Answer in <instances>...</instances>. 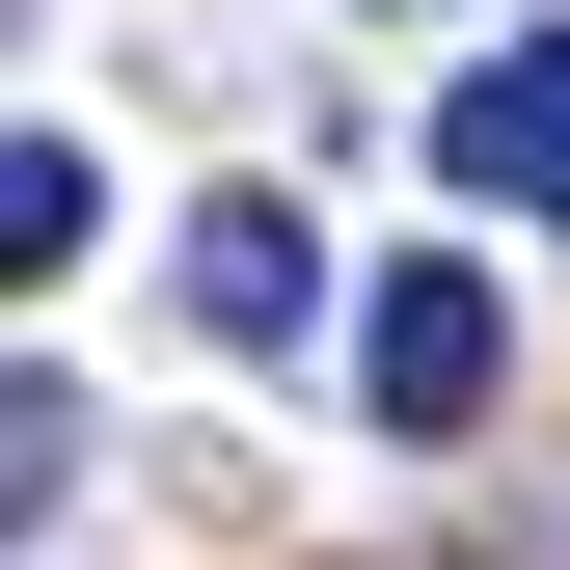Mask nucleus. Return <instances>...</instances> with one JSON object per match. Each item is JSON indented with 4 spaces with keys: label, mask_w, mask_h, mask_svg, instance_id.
I'll list each match as a JSON object with an SVG mask.
<instances>
[{
    "label": "nucleus",
    "mask_w": 570,
    "mask_h": 570,
    "mask_svg": "<svg viewBox=\"0 0 570 570\" xmlns=\"http://www.w3.org/2000/svg\"><path fill=\"white\" fill-rule=\"evenodd\" d=\"M190 326H218V353H299V326H326V245H299V190H218V218H190Z\"/></svg>",
    "instance_id": "obj_3"
},
{
    "label": "nucleus",
    "mask_w": 570,
    "mask_h": 570,
    "mask_svg": "<svg viewBox=\"0 0 570 570\" xmlns=\"http://www.w3.org/2000/svg\"><path fill=\"white\" fill-rule=\"evenodd\" d=\"M435 190H489V218H570V28H543V55H462Z\"/></svg>",
    "instance_id": "obj_2"
},
{
    "label": "nucleus",
    "mask_w": 570,
    "mask_h": 570,
    "mask_svg": "<svg viewBox=\"0 0 570 570\" xmlns=\"http://www.w3.org/2000/svg\"><path fill=\"white\" fill-rule=\"evenodd\" d=\"M489 381H517V299H489V245H407L381 299H353V407L435 462V435H489Z\"/></svg>",
    "instance_id": "obj_1"
}]
</instances>
